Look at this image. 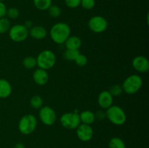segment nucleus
<instances>
[{
  "label": "nucleus",
  "mask_w": 149,
  "mask_h": 148,
  "mask_svg": "<svg viewBox=\"0 0 149 148\" xmlns=\"http://www.w3.org/2000/svg\"><path fill=\"white\" fill-rule=\"evenodd\" d=\"M71 34L70 26L65 23H58L52 26L50 30V36L55 43L61 44L65 43Z\"/></svg>",
  "instance_id": "nucleus-1"
},
{
  "label": "nucleus",
  "mask_w": 149,
  "mask_h": 148,
  "mask_svg": "<svg viewBox=\"0 0 149 148\" xmlns=\"http://www.w3.org/2000/svg\"><path fill=\"white\" fill-rule=\"evenodd\" d=\"M106 115L109 121L116 126L123 125L127 120L125 110L118 105H111L106 109Z\"/></svg>",
  "instance_id": "nucleus-2"
},
{
  "label": "nucleus",
  "mask_w": 149,
  "mask_h": 148,
  "mask_svg": "<svg viewBox=\"0 0 149 148\" xmlns=\"http://www.w3.org/2000/svg\"><path fill=\"white\" fill-rule=\"evenodd\" d=\"M36 59V65L39 68L47 71L55 66L56 63V56L51 50L42 51L38 55Z\"/></svg>",
  "instance_id": "nucleus-3"
},
{
  "label": "nucleus",
  "mask_w": 149,
  "mask_h": 148,
  "mask_svg": "<svg viewBox=\"0 0 149 148\" xmlns=\"http://www.w3.org/2000/svg\"><path fill=\"white\" fill-rule=\"evenodd\" d=\"M37 120L32 114H26L20 119L18 123V129L21 133L29 135L36 129Z\"/></svg>",
  "instance_id": "nucleus-4"
},
{
  "label": "nucleus",
  "mask_w": 149,
  "mask_h": 148,
  "mask_svg": "<svg viewBox=\"0 0 149 148\" xmlns=\"http://www.w3.org/2000/svg\"><path fill=\"white\" fill-rule=\"evenodd\" d=\"M143 84V80L138 75H131L128 76L124 81L122 84V89L127 94H133L138 92L141 88Z\"/></svg>",
  "instance_id": "nucleus-5"
},
{
  "label": "nucleus",
  "mask_w": 149,
  "mask_h": 148,
  "mask_svg": "<svg viewBox=\"0 0 149 148\" xmlns=\"http://www.w3.org/2000/svg\"><path fill=\"white\" fill-rule=\"evenodd\" d=\"M62 126L67 129H76L81 123L79 118V114L76 112L65 113L60 119Z\"/></svg>",
  "instance_id": "nucleus-6"
},
{
  "label": "nucleus",
  "mask_w": 149,
  "mask_h": 148,
  "mask_svg": "<svg viewBox=\"0 0 149 148\" xmlns=\"http://www.w3.org/2000/svg\"><path fill=\"white\" fill-rule=\"evenodd\" d=\"M9 36L13 41H23L29 36V29L26 28L23 25H15L10 27L9 30Z\"/></svg>",
  "instance_id": "nucleus-7"
},
{
  "label": "nucleus",
  "mask_w": 149,
  "mask_h": 148,
  "mask_svg": "<svg viewBox=\"0 0 149 148\" xmlns=\"http://www.w3.org/2000/svg\"><path fill=\"white\" fill-rule=\"evenodd\" d=\"M109 23L107 20L100 15L93 16L88 21L89 28L96 33H103L107 29Z\"/></svg>",
  "instance_id": "nucleus-8"
},
{
  "label": "nucleus",
  "mask_w": 149,
  "mask_h": 148,
  "mask_svg": "<svg viewBox=\"0 0 149 148\" xmlns=\"http://www.w3.org/2000/svg\"><path fill=\"white\" fill-rule=\"evenodd\" d=\"M39 115L41 121L46 126H52L56 121V113L49 106H44L41 107L39 109Z\"/></svg>",
  "instance_id": "nucleus-9"
},
{
  "label": "nucleus",
  "mask_w": 149,
  "mask_h": 148,
  "mask_svg": "<svg viewBox=\"0 0 149 148\" xmlns=\"http://www.w3.org/2000/svg\"><path fill=\"white\" fill-rule=\"evenodd\" d=\"M77 136L82 142H88L93 138L94 131L90 125L80 123L77 128Z\"/></svg>",
  "instance_id": "nucleus-10"
},
{
  "label": "nucleus",
  "mask_w": 149,
  "mask_h": 148,
  "mask_svg": "<svg viewBox=\"0 0 149 148\" xmlns=\"http://www.w3.org/2000/svg\"><path fill=\"white\" fill-rule=\"evenodd\" d=\"M132 67L139 73H146L149 70V61L146 57L137 56L132 59Z\"/></svg>",
  "instance_id": "nucleus-11"
},
{
  "label": "nucleus",
  "mask_w": 149,
  "mask_h": 148,
  "mask_svg": "<svg viewBox=\"0 0 149 148\" xmlns=\"http://www.w3.org/2000/svg\"><path fill=\"white\" fill-rule=\"evenodd\" d=\"M113 100V97L109 91H106V90L101 91L97 97V102H98L99 106L102 109H106V110L112 105Z\"/></svg>",
  "instance_id": "nucleus-12"
},
{
  "label": "nucleus",
  "mask_w": 149,
  "mask_h": 148,
  "mask_svg": "<svg viewBox=\"0 0 149 148\" xmlns=\"http://www.w3.org/2000/svg\"><path fill=\"white\" fill-rule=\"evenodd\" d=\"M33 79L37 85L43 86L47 83L49 80V75L47 71L42 68H38L33 72Z\"/></svg>",
  "instance_id": "nucleus-13"
},
{
  "label": "nucleus",
  "mask_w": 149,
  "mask_h": 148,
  "mask_svg": "<svg viewBox=\"0 0 149 148\" xmlns=\"http://www.w3.org/2000/svg\"><path fill=\"white\" fill-rule=\"evenodd\" d=\"M29 35H30L32 38L35 39H45L47 35V30L42 26H32L29 30Z\"/></svg>",
  "instance_id": "nucleus-14"
},
{
  "label": "nucleus",
  "mask_w": 149,
  "mask_h": 148,
  "mask_svg": "<svg viewBox=\"0 0 149 148\" xmlns=\"http://www.w3.org/2000/svg\"><path fill=\"white\" fill-rule=\"evenodd\" d=\"M12 93V86L7 80L0 78V98L5 99Z\"/></svg>",
  "instance_id": "nucleus-15"
},
{
  "label": "nucleus",
  "mask_w": 149,
  "mask_h": 148,
  "mask_svg": "<svg viewBox=\"0 0 149 148\" xmlns=\"http://www.w3.org/2000/svg\"><path fill=\"white\" fill-rule=\"evenodd\" d=\"M65 46L68 49H78L81 46V40L77 36H69L65 41Z\"/></svg>",
  "instance_id": "nucleus-16"
},
{
  "label": "nucleus",
  "mask_w": 149,
  "mask_h": 148,
  "mask_svg": "<svg viewBox=\"0 0 149 148\" xmlns=\"http://www.w3.org/2000/svg\"><path fill=\"white\" fill-rule=\"evenodd\" d=\"M79 118L81 123L87 125H91L95 120V113L90 110H84L81 112L79 114Z\"/></svg>",
  "instance_id": "nucleus-17"
},
{
  "label": "nucleus",
  "mask_w": 149,
  "mask_h": 148,
  "mask_svg": "<svg viewBox=\"0 0 149 148\" xmlns=\"http://www.w3.org/2000/svg\"><path fill=\"white\" fill-rule=\"evenodd\" d=\"M35 7L39 10H47L52 5V0H33Z\"/></svg>",
  "instance_id": "nucleus-18"
},
{
  "label": "nucleus",
  "mask_w": 149,
  "mask_h": 148,
  "mask_svg": "<svg viewBox=\"0 0 149 148\" xmlns=\"http://www.w3.org/2000/svg\"><path fill=\"white\" fill-rule=\"evenodd\" d=\"M109 148H126V145L121 138L113 137L109 141Z\"/></svg>",
  "instance_id": "nucleus-19"
},
{
  "label": "nucleus",
  "mask_w": 149,
  "mask_h": 148,
  "mask_svg": "<svg viewBox=\"0 0 149 148\" xmlns=\"http://www.w3.org/2000/svg\"><path fill=\"white\" fill-rule=\"evenodd\" d=\"M10 27H11V24L8 18H6V17L0 18V34L8 32Z\"/></svg>",
  "instance_id": "nucleus-20"
},
{
  "label": "nucleus",
  "mask_w": 149,
  "mask_h": 148,
  "mask_svg": "<svg viewBox=\"0 0 149 148\" xmlns=\"http://www.w3.org/2000/svg\"><path fill=\"white\" fill-rule=\"evenodd\" d=\"M30 104L31 107H33V109L38 110V109H40L42 107L43 100H42V98L40 96L35 95L31 98Z\"/></svg>",
  "instance_id": "nucleus-21"
},
{
  "label": "nucleus",
  "mask_w": 149,
  "mask_h": 148,
  "mask_svg": "<svg viewBox=\"0 0 149 148\" xmlns=\"http://www.w3.org/2000/svg\"><path fill=\"white\" fill-rule=\"evenodd\" d=\"M23 65L27 69H32L36 66V59L33 57H26L23 60Z\"/></svg>",
  "instance_id": "nucleus-22"
},
{
  "label": "nucleus",
  "mask_w": 149,
  "mask_h": 148,
  "mask_svg": "<svg viewBox=\"0 0 149 148\" xmlns=\"http://www.w3.org/2000/svg\"><path fill=\"white\" fill-rule=\"evenodd\" d=\"M79 54V51L78 49H66V50L64 52L63 56L64 58L68 60L73 61L76 59L78 55Z\"/></svg>",
  "instance_id": "nucleus-23"
},
{
  "label": "nucleus",
  "mask_w": 149,
  "mask_h": 148,
  "mask_svg": "<svg viewBox=\"0 0 149 148\" xmlns=\"http://www.w3.org/2000/svg\"><path fill=\"white\" fill-rule=\"evenodd\" d=\"M47 10L49 15L52 17H58L61 15V9L58 6L51 5Z\"/></svg>",
  "instance_id": "nucleus-24"
},
{
  "label": "nucleus",
  "mask_w": 149,
  "mask_h": 148,
  "mask_svg": "<svg viewBox=\"0 0 149 148\" xmlns=\"http://www.w3.org/2000/svg\"><path fill=\"white\" fill-rule=\"evenodd\" d=\"M109 91L113 97H118L122 94V93L123 92V89H122V86L116 84V85L112 86Z\"/></svg>",
  "instance_id": "nucleus-25"
},
{
  "label": "nucleus",
  "mask_w": 149,
  "mask_h": 148,
  "mask_svg": "<svg viewBox=\"0 0 149 148\" xmlns=\"http://www.w3.org/2000/svg\"><path fill=\"white\" fill-rule=\"evenodd\" d=\"M19 10L15 7H10V8L7 10V17L10 19H16L19 16Z\"/></svg>",
  "instance_id": "nucleus-26"
},
{
  "label": "nucleus",
  "mask_w": 149,
  "mask_h": 148,
  "mask_svg": "<svg viewBox=\"0 0 149 148\" xmlns=\"http://www.w3.org/2000/svg\"><path fill=\"white\" fill-rule=\"evenodd\" d=\"M74 61H75L76 64L79 66H84L87 63V58L84 55L79 53L78 56L76 57V59H74Z\"/></svg>",
  "instance_id": "nucleus-27"
},
{
  "label": "nucleus",
  "mask_w": 149,
  "mask_h": 148,
  "mask_svg": "<svg viewBox=\"0 0 149 148\" xmlns=\"http://www.w3.org/2000/svg\"><path fill=\"white\" fill-rule=\"evenodd\" d=\"M81 7L84 9L87 10H92L95 5V0H81Z\"/></svg>",
  "instance_id": "nucleus-28"
},
{
  "label": "nucleus",
  "mask_w": 149,
  "mask_h": 148,
  "mask_svg": "<svg viewBox=\"0 0 149 148\" xmlns=\"http://www.w3.org/2000/svg\"><path fill=\"white\" fill-rule=\"evenodd\" d=\"M65 4L69 8H77L81 4V0H65Z\"/></svg>",
  "instance_id": "nucleus-29"
},
{
  "label": "nucleus",
  "mask_w": 149,
  "mask_h": 148,
  "mask_svg": "<svg viewBox=\"0 0 149 148\" xmlns=\"http://www.w3.org/2000/svg\"><path fill=\"white\" fill-rule=\"evenodd\" d=\"M95 119H97L99 120H104L106 118V112L103 110H98L97 111V113H95Z\"/></svg>",
  "instance_id": "nucleus-30"
},
{
  "label": "nucleus",
  "mask_w": 149,
  "mask_h": 148,
  "mask_svg": "<svg viewBox=\"0 0 149 148\" xmlns=\"http://www.w3.org/2000/svg\"><path fill=\"white\" fill-rule=\"evenodd\" d=\"M7 9L5 4L2 1H0V18L5 17L6 14H7Z\"/></svg>",
  "instance_id": "nucleus-31"
},
{
  "label": "nucleus",
  "mask_w": 149,
  "mask_h": 148,
  "mask_svg": "<svg viewBox=\"0 0 149 148\" xmlns=\"http://www.w3.org/2000/svg\"><path fill=\"white\" fill-rule=\"evenodd\" d=\"M23 26H24L26 28L30 29L33 26V24H32V22L31 21V20H26V21L25 22V24L23 25Z\"/></svg>",
  "instance_id": "nucleus-32"
},
{
  "label": "nucleus",
  "mask_w": 149,
  "mask_h": 148,
  "mask_svg": "<svg viewBox=\"0 0 149 148\" xmlns=\"http://www.w3.org/2000/svg\"><path fill=\"white\" fill-rule=\"evenodd\" d=\"M14 148H26V147H25V146L23 144L19 142V143H17L15 145Z\"/></svg>",
  "instance_id": "nucleus-33"
},
{
  "label": "nucleus",
  "mask_w": 149,
  "mask_h": 148,
  "mask_svg": "<svg viewBox=\"0 0 149 148\" xmlns=\"http://www.w3.org/2000/svg\"><path fill=\"white\" fill-rule=\"evenodd\" d=\"M4 1V0H0V1Z\"/></svg>",
  "instance_id": "nucleus-34"
}]
</instances>
